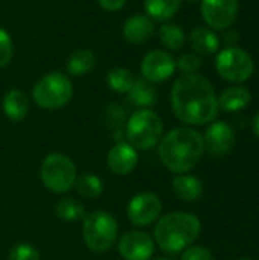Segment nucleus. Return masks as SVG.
<instances>
[{"mask_svg": "<svg viewBox=\"0 0 259 260\" xmlns=\"http://www.w3.org/2000/svg\"><path fill=\"white\" fill-rule=\"evenodd\" d=\"M176 117L186 125H206L218 116V98L212 84L197 73L180 76L171 90Z\"/></svg>", "mask_w": 259, "mask_h": 260, "instance_id": "nucleus-1", "label": "nucleus"}, {"mask_svg": "<svg viewBox=\"0 0 259 260\" xmlns=\"http://www.w3.org/2000/svg\"><path fill=\"white\" fill-rule=\"evenodd\" d=\"M203 136L188 126L171 129L159 142V157L166 169L174 174H186L194 169L205 154Z\"/></svg>", "mask_w": 259, "mask_h": 260, "instance_id": "nucleus-2", "label": "nucleus"}, {"mask_svg": "<svg viewBox=\"0 0 259 260\" xmlns=\"http://www.w3.org/2000/svg\"><path fill=\"white\" fill-rule=\"evenodd\" d=\"M202 233V222L197 216L174 212L162 216L154 229V242L166 254H177L191 247Z\"/></svg>", "mask_w": 259, "mask_h": 260, "instance_id": "nucleus-3", "label": "nucleus"}, {"mask_svg": "<svg viewBox=\"0 0 259 260\" xmlns=\"http://www.w3.org/2000/svg\"><path fill=\"white\" fill-rule=\"evenodd\" d=\"M118 236L119 225L114 216L102 210L85 215L82 224V238L90 251L107 253L116 244Z\"/></svg>", "mask_w": 259, "mask_h": 260, "instance_id": "nucleus-4", "label": "nucleus"}, {"mask_svg": "<svg viewBox=\"0 0 259 260\" xmlns=\"http://www.w3.org/2000/svg\"><path fill=\"white\" fill-rule=\"evenodd\" d=\"M125 133L134 149H151L163 137V122L156 111L140 108L128 119Z\"/></svg>", "mask_w": 259, "mask_h": 260, "instance_id": "nucleus-5", "label": "nucleus"}, {"mask_svg": "<svg viewBox=\"0 0 259 260\" xmlns=\"http://www.w3.org/2000/svg\"><path fill=\"white\" fill-rule=\"evenodd\" d=\"M73 96V85L67 75L52 72L37 81L32 90L34 102L43 110H60L70 102Z\"/></svg>", "mask_w": 259, "mask_h": 260, "instance_id": "nucleus-6", "label": "nucleus"}, {"mask_svg": "<svg viewBox=\"0 0 259 260\" xmlns=\"http://www.w3.org/2000/svg\"><path fill=\"white\" fill-rule=\"evenodd\" d=\"M40 178L47 190L53 193H66L75 186L78 175L75 163L67 155L52 152L41 163Z\"/></svg>", "mask_w": 259, "mask_h": 260, "instance_id": "nucleus-7", "label": "nucleus"}, {"mask_svg": "<svg viewBox=\"0 0 259 260\" xmlns=\"http://www.w3.org/2000/svg\"><path fill=\"white\" fill-rule=\"evenodd\" d=\"M217 72L220 76L229 82H244L255 70V62L252 56L241 47H226L217 56Z\"/></svg>", "mask_w": 259, "mask_h": 260, "instance_id": "nucleus-8", "label": "nucleus"}, {"mask_svg": "<svg viewBox=\"0 0 259 260\" xmlns=\"http://www.w3.org/2000/svg\"><path fill=\"white\" fill-rule=\"evenodd\" d=\"M162 201L154 192H140L131 198L127 215L133 225L148 227L160 218Z\"/></svg>", "mask_w": 259, "mask_h": 260, "instance_id": "nucleus-9", "label": "nucleus"}, {"mask_svg": "<svg viewBox=\"0 0 259 260\" xmlns=\"http://www.w3.org/2000/svg\"><path fill=\"white\" fill-rule=\"evenodd\" d=\"M202 15L212 29H227L238 15V0H202Z\"/></svg>", "mask_w": 259, "mask_h": 260, "instance_id": "nucleus-10", "label": "nucleus"}, {"mask_svg": "<svg viewBox=\"0 0 259 260\" xmlns=\"http://www.w3.org/2000/svg\"><path fill=\"white\" fill-rule=\"evenodd\" d=\"M156 242L143 232H128L118 244V251L124 260H150L154 254Z\"/></svg>", "mask_w": 259, "mask_h": 260, "instance_id": "nucleus-11", "label": "nucleus"}, {"mask_svg": "<svg viewBox=\"0 0 259 260\" xmlns=\"http://www.w3.org/2000/svg\"><path fill=\"white\" fill-rule=\"evenodd\" d=\"M176 70V61L166 50L148 52L140 64L142 76L150 82H163L172 76Z\"/></svg>", "mask_w": 259, "mask_h": 260, "instance_id": "nucleus-12", "label": "nucleus"}, {"mask_svg": "<svg viewBox=\"0 0 259 260\" xmlns=\"http://www.w3.org/2000/svg\"><path fill=\"white\" fill-rule=\"evenodd\" d=\"M205 149L212 155H224L235 145V133L226 122H212L203 137Z\"/></svg>", "mask_w": 259, "mask_h": 260, "instance_id": "nucleus-13", "label": "nucleus"}, {"mask_svg": "<svg viewBox=\"0 0 259 260\" xmlns=\"http://www.w3.org/2000/svg\"><path fill=\"white\" fill-rule=\"evenodd\" d=\"M139 155L136 149L125 142L116 143L107 155V166L116 175H128L137 166Z\"/></svg>", "mask_w": 259, "mask_h": 260, "instance_id": "nucleus-14", "label": "nucleus"}, {"mask_svg": "<svg viewBox=\"0 0 259 260\" xmlns=\"http://www.w3.org/2000/svg\"><path fill=\"white\" fill-rule=\"evenodd\" d=\"M156 32V26L154 21L148 17V15H133L130 17L122 27V35L128 43L133 44H140L148 41Z\"/></svg>", "mask_w": 259, "mask_h": 260, "instance_id": "nucleus-15", "label": "nucleus"}, {"mask_svg": "<svg viewBox=\"0 0 259 260\" xmlns=\"http://www.w3.org/2000/svg\"><path fill=\"white\" fill-rule=\"evenodd\" d=\"M2 108L8 119H11L14 122H20L26 117V114L29 111V101L21 90L12 88L3 96Z\"/></svg>", "mask_w": 259, "mask_h": 260, "instance_id": "nucleus-16", "label": "nucleus"}, {"mask_svg": "<svg viewBox=\"0 0 259 260\" xmlns=\"http://www.w3.org/2000/svg\"><path fill=\"white\" fill-rule=\"evenodd\" d=\"M172 190L180 200L192 203L203 195V183L194 175L180 174L172 180Z\"/></svg>", "mask_w": 259, "mask_h": 260, "instance_id": "nucleus-17", "label": "nucleus"}, {"mask_svg": "<svg viewBox=\"0 0 259 260\" xmlns=\"http://www.w3.org/2000/svg\"><path fill=\"white\" fill-rule=\"evenodd\" d=\"M252 101V94L247 88L244 87H231L226 88L220 96H218V107L224 111L234 113L244 110Z\"/></svg>", "mask_w": 259, "mask_h": 260, "instance_id": "nucleus-18", "label": "nucleus"}, {"mask_svg": "<svg viewBox=\"0 0 259 260\" xmlns=\"http://www.w3.org/2000/svg\"><path fill=\"white\" fill-rule=\"evenodd\" d=\"M182 0H143L147 15L153 21L168 23L179 11Z\"/></svg>", "mask_w": 259, "mask_h": 260, "instance_id": "nucleus-19", "label": "nucleus"}, {"mask_svg": "<svg viewBox=\"0 0 259 260\" xmlns=\"http://www.w3.org/2000/svg\"><path fill=\"white\" fill-rule=\"evenodd\" d=\"M189 44L197 53L211 55L220 47V38L208 27H195L189 35Z\"/></svg>", "mask_w": 259, "mask_h": 260, "instance_id": "nucleus-20", "label": "nucleus"}, {"mask_svg": "<svg viewBox=\"0 0 259 260\" xmlns=\"http://www.w3.org/2000/svg\"><path fill=\"white\" fill-rule=\"evenodd\" d=\"M128 99L133 105L140 108H148L154 105L157 99V91L153 85V82L147 81L145 78L134 79V84L131 90L128 91Z\"/></svg>", "mask_w": 259, "mask_h": 260, "instance_id": "nucleus-21", "label": "nucleus"}, {"mask_svg": "<svg viewBox=\"0 0 259 260\" xmlns=\"http://www.w3.org/2000/svg\"><path fill=\"white\" fill-rule=\"evenodd\" d=\"M96 64V56L90 49H79L73 52L67 61V72L72 76H84Z\"/></svg>", "mask_w": 259, "mask_h": 260, "instance_id": "nucleus-22", "label": "nucleus"}, {"mask_svg": "<svg viewBox=\"0 0 259 260\" xmlns=\"http://www.w3.org/2000/svg\"><path fill=\"white\" fill-rule=\"evenodd\" d=\"M76 192L87 200H95L99 198L104 193V183L99 177L95 174H84L76 178L75 181Z\"/></svg>", "mask_w": 259, "mask_h": 260, "instance_id": "nucleus-23", "label": "nucleus"}, {"mask_svg": "<svg viewBox=\"0 0 259 260\" xmlns=\"http://www.w3.org/2000/svg\"><path fill=\"white\" fill-rule=\"evenodd\" d=\"M159 40L168 50H179L185 44V32L179 24L163 23L159 29Z\"/></svg>", "mask_w": 259, "mask_h": 260, "instance_id": "nucleus-24", "label": "nucleus"}, {"mask_svg": "<svg viewBox=\"0 0 259 260\" xmlns=\"http://www.w3.org/2000/svg\"><path fill=\"white\" fill-rule=\"evenodd\" d=\"M133 84L134 76L125 67H114L107 73V85L116 93H128Z\"/></svg>", "mask_w": 259, "mask_h": 260, "instance_id": "nucleus-25", "label": "nucleus"}, {"mask_svg": "<svg viewBox=\"0 0 259 260\" xmlns=\"http://www.w3.org/2000/svg\"><path fill=\"white\" fill-rule=\"evenodd\" d=\"M85 209L81 203L72 200V198H66L61 200L56 204V216L63 221L72 222V221H79L85 218Z\"/></svg>", "mask_w": 259, "mask_h": 260, "instance_id": "nucleus-26", "label": "nucleus"}, {"mask_svg": "<svg viewBox=\"0 0 259 260\" xmlns=\"http://www.w3.org/2000/svg\"><path fill=\"white\" fill-rule=\"evenodd\" d=\"M40 251L31 244H17L9 251V260H40Z\"/></svg>", "mask_w": 259, "mask_h": 260, "instance_id": "nucleus-27", "label": "nucleus"}, {"mask_svg": "<svg viewBox=\"0 0 259 260\" xmlns=\"http://www.w3.org/2000/svg\"><path fill=\"white\" fill-rule=\"evenodd\" d=\"M14 56V41L8 30L0 27V67H5L11 62Z\"/></svg>", "mask_w": 259, "mask_h": 260, "instance_id": "nucleus-28", "label": "nucleus"}, {"mask_svg": "<svg viewBox=\"0 0 259 260\" xmlns=\"http://www.w3.org/2000/svg\"><path fill=\"white\" fill-rule=\"evenodd\" d=\"M176 67H179L185 75L195 73L202 67V59L195 53H185L176 61Z\"/></svg>", "mask_w": 259, "mask_h": 260, "instance_id": "nucleus-29", "label": "nucleus"}, {"mask_svg": "<svg viewBox=\"0 0 259 260\" xmlns=\"http://www.w3.org/2000/svg\"><path fill=\"white\" fill-rule=\"evenodd\" d=\"M180 260H214V254L206 247H188L182 253Z\"/></svg>", "mask_w": 259, "mask_h": 260, "instance_id": "nucleus-30", "label": "nucleus"}, {"mask_svg": "<svg viewBox=\"0 0 259 260\" xmlns=\"http://www.w3.org/2000/svg\"><path fill=\"white\" fill-rule=\"evenodd\" d=\"M99 3V6L105 11H110V12H116V11H121L127 0H96Z\"/></svg>", "mask_w": 259, "mask_h": 260, "instance_id": "nucleus-31", "label": "nucleus"}, {"mask_svg": "<svg viewBox=\"0 0 259 260\" xmlns=\"http://www.w3.org/2000/svg\"><path fill=\"white\" fill-rule=\"evenodd\" d=\"M253 133H255V136L259 139V113L255 116V119H253Z\"/></svg>", "mask_w": 259, "mask_h": 260, "instance_id": "nucleus-32", "label": "nucleus"}, {"mask_svg": "<svg viewBox=\"0 0 259 260\" xmlns=\"http://www.w3.org/2000/svg\"><path fill=\"white\" fill-rule=\"evenodd\" d=\"M154 260H174V259H171V257H156Z\"/></svg>", "mask_w": 259, "mask_h": 260, "instance_id": "nucleus-33", "label": "nucleus"}, {"mask_svg": "<svg viewBox=\"0 0 259 260\" xmlns=\"http://www.w3.org/2000/svg\"><path fill=\"white\" fill-rule=\"evenodd\" d=\"M238 260H252V259H238Z\"/></svg>", "mask_w": 259, "mask_h": 260, "instance_id": "nucleus-34", "label": "nucleus"}, {"mask_svg": "<svg viewBox=\"0 0 259 260\" xmlns=\"http://www.w3.org/2000/svg\"><path fill=\"white\" fill-rule=\"evenodd\" d=\"M188 2H195V0H188Z\"/></svg>", "mask_w": 259, "mask_h": 260, "instance_id": "nucleus-35", "label": "nucleus"}]
</instances>
